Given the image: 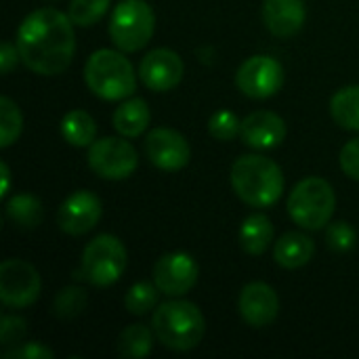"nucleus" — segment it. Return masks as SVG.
<instances>
[{
	"label": "nucleus",
	"mask_w": 359,
	"mask_h": 359,
	"mask_svg": "<svg viewBox=\"0 0 359 359\" xmlns=\"http://www.w3.org/2000/svg\"><path fill=\"white\" fill-rule=\"evenodd\" d=\"M15 44L27 69L38 76H59L76 53L74 21L57 8H38L21 21Z\"/></svg>",
	"instance_id": "nucleus-1"
},
{
	"label": "nucleus",
	"mask_w": 359,
	"mask_h": 359,
	"mask_svg": "<svg viewBox=\"0 0 359 359\" xmlns=\"http://www.w3.org/2000/svg\"><path fill=\"white\" fill-rule=\"evenodd\" d=\"M231 187L236 196L252 208H269L284 194L282 168L259 154H248L231 166Z\"/></svg>",
	"instance_id": "nucleus-2"
},
{
	"label": "nucleus",
	"mask_w": 359,
	"mask_h": 359,
	"mask_svg": "<svg viewBox=\"0 0 359 359\" xmlns=\"http://www.w3.org/2000/svg\"><path fill=\"white\" fill-rule=\"evenodd\" d=\"M151 328L156 339L172 351L196 349L206 332V322L202 311L189 301H168L162 303L151 318Z\"/></svg>",
	"instance_id": "nucleus-3"
},
{
	"label": "nucleus",
	"mask_w": 359,
	"mask_h": 359,
	"mask_svg": "<svg viewBox=\"0 0 359 359\" xmlns=\"http://www.w3.org/2000/svg\"><path fill=\"white\" fill-rule=\"evenodd\" d=\"M84 80L90 93L105 101L128 99L137 88L135 67L120 48L95 50L84 65Z\"/></svg>",
	"instance_id": "nucleus-4"
},
{
	"label": "nucleus",
	"mask_w": 359,
	"mask_h": 359,
	"mask_svg": "<svg viewBox=\"0 0 359 359\" xmlns=\"http://www.w3.org/2000/svg\"><path fill=\"white\" fill-rule=\"evenodd\" d=\"M337 196L332 185L326 179L309 177L294 185L288 196V215L290 219L309 231L326 227L334 215Z\"/></svg>",
	"instance_id": "nucleus-5"
},
{
	"label": "nucleus",
	"mask_w": 359,
	"mask_h": 359,
	"mask_svg": "<svg viewBox=\"0 0 359 359\" xmlns=\"http://www.w3.org/2000/svg\"><path fill=\"white\" fill-rule=\"evenodd\" d=\"M156 15L145 0H120L109 19V38L122 53L141 50L154 36Z\"/></svg>",
	"instance_id": "nucleus-6"
},
{
	"label": "nucleus",
	"mask_w": 359,
	"mask_h": 359,
	"mask_svg": "<svg viewBox=\"0 0 359 359\" xmlns=\"http://www.w3.org/2000/svg\"><path fill=\"white\" fill-rule=\"evenodd\" d=\"M126 263L128 255L124 244L116 236L101 233L82 252V278L97 288H107L122 278Z\"/></svg>",
	"instance_id": "nucleus-7"
},
{
	"label": "nucleus",
	"mask_w": 359,
	"mask_h": 359,
	"mask_svg": "<svg viewBox=\"0 0 359 359\" xmlns=\"http://www.w3.org/2000/svg\"><path fill=\"white\" fill-rule=\"evenodd\" d=\"M88 166L101 179L122 181L135 172L139 166V156L128 141L118 137H103L90 145Z\"/></svg>",
	"instance_id": "nucleus-8"
},
{
	"label": "nucleus",
	"mask_w": 359,
	"mask_h": 359,
	"mask_svg": "<svg viewBox=\"0 0 359 359\" xmlns=\"http://www.w3.org/2000/svg\"><path fill=\"white\" fill-rule=\"evenodd\" d=\"M38 269L21 259H6L0 265V301L11 309H25L40 297Z\"/></svg>",
	"instance_id": "nucleus-9"
},
{
	"label": "nucleus",
	"mask_w": 359,
	"mask_h": 359,
	"mask_svg": "<svg viewBox=\"0 0 359 359\" xmlns=\"http://www.w3.org/2000/svg\"><path fill=\"white\" fill-rule=\"evenodd\" d=\"M284 78L286 74L278 59L255 55L240 65L236 74V84L250 99H269L282 90Z\"/></svg>",
	"instance_id": "nucleus-10"
},
{
	"label": "nucleus",
	"mask_w": 359,
	"mask_h": 359,
	"mask_svg": "<svg viewBox=\"0 0 359 359\" xmlns=\"http://www.w3.org/2000/svg\"><path fill=\"white\" fill-rule=\"evenodd\" d=\"M200 267L187 252H170L156 261L154 284L166 297H183L198 284Z\"/></svg>",
	"instance_id": "nucleus-11"
},
{
	"label": "nucleus",
	"mask_w": 359,
	"mask_h": 359,
	"mask_svg": "<svg viewBox=\"0 0 359 359\" xmlns=\"http://www.w3.org/2000/svg\"><path fill=\"white\" fill-rule=\"evenodd\" d=\"M147 160L166 172H177L189 164L191 149L187 139L175 128H154L145 137Z\"/></svg>",
	"instance_id": "nucleus-12"
},
{
	"label": "nucleus",
	"mask_w": 359,
	"mask_h": 359,
	"mask_svg": "<svg viewBox=\"0 0 359 359\" xmlns=\"http://www.w3.org/2000/svg\"><path fill=\"white\" fill-rule=\"evenodd\" d=\"M103 215V204L101 200L86 189L74 191L61 206L57 212V223L59 229L67 236H84L90 229L97 227L99 219Z\"/></svg>",
	"instance_id": "nucleus-13"
},
{
	"label": "nucleus",
	"mask_w": 359,
	"mask_h": 359,
	"mask_svg": "<svg viewBox=\"0 0 359 359\" xmlns=\"http://www.w3.org/2000/svg\"><path fill=\"white\" fill-rule=\"evenodd\" d=\"M185 65L183 59L170 48L149 50L139 65V76L143 84L154 93H168L177 88L183 80Z\"/></svg>",
	"instance_id": "nucleus-14"
},
{
	"label": "nucleus",
	"mask_w": 359,
	"mask_h": 359,
	"mask_svg": "<svg viewBox=\"0 0 359 359\" xmlns=\"http://www.w3.org/2000/svg\"><path fill=\"white\" fill-rule=\"evenodd\" d=\"M242 320L252 328H267L280 313V299L269 284L252 282L242 288L238 299Z\"/></svg>",
	"instance_id": "nucleus-15"
},
{
	"label": "nucleus",
	"mask_w": 359,
	"mask_h": 359,
	"mask_svg": "<svg viewBox=\"0 0 359 359\" xmlns=\"http://www.w3.org/2000/svg\"><path fill=\"white\" fill-rule=\"evenodd\" d=\"M240 137L252 149H273L286 139V122L269 109H259L242 120Z\"/></svg>",
	"instance_id": "nucleus-16"
},
{
	"label": "nucleus",
	"mask_w": 359,
	"mask_h": 359,
	"mask_svg": "<svg viewBox=\"0 0 359 359\" xmlns=\"http://www.w3.org/2000/svg\"><path fill=\"white\" fill-rule=\"evenodd\" d=\"M307 11L303 0H265L263 21L265 27L278 38H290L301 32Z\"/></svg>",
	"instance_id": "nucleus-17"
},
{
	"label": "nucleus",
	"mask_w": 359,
	"mask_h": 359,
	"mask_svg": "<svg viewBox=\"0 0 359 359\" xmlns=\"http://www.w3.org/2000/svg\"><path fill=\"white\" fill-rule=\"evenodd\" d=\"M313 255L316 242L301 231L284 233L273 246V259L284 269H301L313 259Z\"/></svg>",
	"instance_id": "nucleus-18"
},
{
	"label": "nucleus",
	"mask_w": 359,
	"mask_h": 359,
	"mask_svg": "<svg viewBox=\"0 0 359 359\" xmlns=\"http://www.w3.org/2000/svg\"><path fill=\"white\" fill-rule=\"evenodd\" d=\"M149 120H151L149 105H147L145 99H139V97H133V99L124 101L114 111V118H111L114 128L126 139L143 135L147 130V126H149Z\"/></svg>",
	"instance_id": "nucleus-19"
},
{
	"label": "nucleus",
	"mask_w": 359,
	"mask_h": 359,
	"mask_svg": "<svg viewBox=\"0 0 359 359\" xmlns=\"http://www.w3.org/2000/svg\"><path fill=\"white\" fill-rule=\"evenodd\" d=\"M238 242L246 255L261 257L273 242V225L265 215H250L244 219L238 231Z\"/></svg>",
	"instance_id": "nucleus-20"
},
{
	"label": "nucleus",
	"mask_w": 359,
	"mask_h": 359,
	"mask_svg": "<svg viewBox=\"0 0 359 359\" xmlns=\"http://www.w3.org/2000/svg\"><path fill=\"white\" fill-rule=\"evenodd\" d=\"M6 219L19 227V229H36L44 221V208L42 202L32 194H15L11 200H6L4 206Z\"/></svg>",
	"instance_id": "nucleus-21"
},
{
	"label": "nucleus",
	"mask_w": 359,
	"mask_h": 359,
	"mask_svg": "<svg viewBox=\"0 0 359 359\" xmlns=\"http://www.w3.org/2000/svg\"><path fill=\"white\" fill-rule=\"evenodd\" d=\"M61 135L74 147H90L97 141V124L84 109H72L61 120Z\"/></svg>",
	"instance_id": "nucleus-22"
},
{
	"label": "nucleus",
	"mask_w": 359,
	"mask_h": 359,
	"mask_svg": "<svg viewBox=\"0 0 359 359\" xmlns=\"http://www.w3.org/2000/svg\"><path fill=\"white\" fill-rule=\"evenodd\" d=\"M330 114L345 130H359V86H345L330 99Z\"/></svg>",
	"instance_id": "nucleus-23"
},
{
	"label": "nucleus",
	"mask_w": 359,
	"mask_h": 359,
	"mask_svg": "<svg viewBox=\"0 0 359 359\" xmlns=\"http://www.w3.org/2000/svg\"><path fill=\"white\" fill-rule=\"evenodd\" d=\"M154 328L145 324H130L118 337V353L128 359H143L151 353Z\"/></svg>",
	"instance_id": "nucleus-24"
},
{
	"label": "nucleus",
	"mask_w": 359,
	"mask_h": 359,
	"mask_svg": "<svg viewBox=\"0 0 359 359\" xmlns=\"http://www.w3.org/2000/svg\"><path fill=\"white\" fill-rule=\"evenodd\" d=\"M21 128H23V116H21L19 105L13 99L2 97L0 99V147L2 149L11 147L19 139Z\"/></svg>",
	"instance_id": "nucleus-25"
},
{
	"label": "nucleus",
	"mask_w": 359,
	"mask_h": 359,
	"mask_svg": "<svg viewBox=\"0 0 359 359\" xmlns=\"http://www.w3.org/2000/svg\"><path fill=\"white\" fill-rule=\"evenodd\" d=\"M86 307V292L80 286H65L53 301V313L59 320H74Z\"/></svg>",
	"instance_id": "nucleus-26"
},
{
	"label": "nucleus",
	"mask_w": 359,
	"mask_h": 359,
	"mask_svg": "<svg viewBox=\"0 0 359 359\" xmlns=\"http://www.w3.org/2000/svg\"><path fill=\"white\" fill-rule=\"evenodd\" d=\"M158 294H160L158 286L149 282H139L130 286V290L124 297L126 311L133 316H147L158 305Z\"/></svg>",
	"instance_id": "nucleus-27"
},
{
	"label": "nucleus",
	"mask_w": 359,
	"mask_h": 359,
	"mask_svg": "<svg viewBox=\"0 0 359 359\" xmlns=\"http://www.w3.org/2000/svg\"><path fill=\"white\" fill-rule=\"evenodd\" d=\"M109 4L111 0H72L67 15L74 21V25L90 27L107 13Z\"/></svg>",
	"instance_id": "nucleus-28"
},
{
	"label": "nucleus",
	"mask_w": 359,
	"mask_h": 359,
	"mask_svg": "<svg viewBox=\"0 0 359 359\" xmlns=\"http://www.w3.org/2000/svg\"><path fill=\"white\" fill-rule=\"evenodd\" d=\"M355 242H358V233L347 221H337V223L328 225V229H326V246L332 252L345 255V252L355 248Z\"/></svg>",
	"instance_id": "nucleus-29"
},
{
	"label": "nucleus",
	"mask_w": 359,
	"mask_h": 359,
	"mask_svg": "<svg viewBox=\"0 0 359 359\" xmlns=\"http://www.w3.org/2000/svg\"><path fill=\"white\" fill-rule=\"evenodd\" d=\"M240 126H242L240 118L229 109L215 111L208 120V133L217 141H231L236 135H240Z\"/></svg>",
	"instance_id": "nucleus-30"
},
{
	"label": "nucleus",
	"mask_w": 359,
	"mask_h": 359,
	"mask_svg": "<svg viewBox=\"0 0 359 359\" xmlns=\"http://www.w3.org/2000/svg\"><path fill=\"white\" fill-rule=\"evenodd\" d=\"M27 334V324L23 318L17 316H4L0 322V343L2 345H17L25 339Z\"/></svg>",
	"instance_id": "nucleus-31"
},
{
	"label": "nucleus",
	"mask_w": 359,
	"mask_h": 359,
	"mask_svg": "<svg viewBox=\"0 0 359 359\" xmlns=\"http://www.w3.org/2000/svg\"><path fill=\"white\" fill-rule=\"evenodd\" d=\"M55 353L42 343H21L4 351V359H53Z\"/></svg>",
	"instance_id": "nucleus-32"
},
{
	"label": "nucleus",
	"mask_w": 359,
	"mask_h": 359,
	"mask_svg": "<svg viewBox=\"0 0 359 359\" xmlns=\"http://www.w3.org/2000/svg\"><path fill=\"white\" fill-rule=\"evenodd\" d=\"M341 168L349 179L359 181V137L341 149Z\"/></svg>",
	"instance_id": "nucleus-33"
},
{
	"label": "nucleus",
	"mask_w": 359,
	"mask_h": 359,
	"mask_svg": "<svg viewBox=\"0 0 359 359\" xmlns=\"http://www.w3.org/2000/svg\"><path fill=\"white\" fill-rule=\"evenodd\" d=\"M19 59H21V55H19L17 44H13V42L4 40V42H2V46H0V72H2L4 76H6V74H11Z\"/></svg>",
	"instance_id": "nucleus-34"
},
{
	"label": "nucleus",
	"mask_w": 359,
	"mask_h": 359,
	"mask_svg": "<svg viewBox=\"0 0 359 359\" xmlns=\"http://www.w3.org/2000/svg\"><path fill=\"white\" fill-rule=\"evenodd\" d=\"M0 177H2L0 198H6L8 196V189H11V170H8V164L6 162H0Z\"/></svg>",
	"instance_id": "nucleus-35"
}]
</instances>
